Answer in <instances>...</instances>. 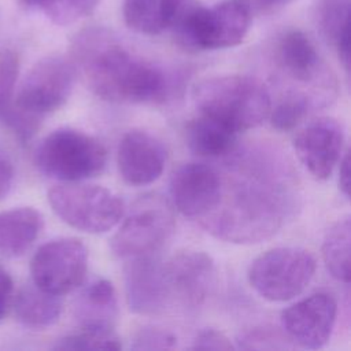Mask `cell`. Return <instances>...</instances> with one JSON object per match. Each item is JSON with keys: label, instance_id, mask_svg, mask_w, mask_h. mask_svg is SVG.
<instances>
[{"label": "cell", "instance_id": "obj_5", "mask_svg": "<svg viewBox=\"0 0 351 351\" xmlns=\"http://www.w3.org/2000/svg\"><path fill=\"white\" fill-rule=\"evenodd\" d=\"M251 14L237 1L213 7L195 3L171 29L180 45L189 51H215L239 45L251 26Z\"/></svg>", "mask_w": 351, "mask_h": 351}, {"label": "cell", "instance_id": "obj_34", "mask_svg": "<svg viewBox=\"0 0 351 351\" xmlns=\"http://www.w3.org/2000/svg\"><path fill=\"white\" fill-rule=\"evenodd\" d=\"M14 181V169L8 159L0 155V200H3L12 185Z\"/></svg>", "mask_w": 351, "mask_h": 351}, {"label": "cell", "instance_id": "obj_1", "mask_svg": "<svg viewBox=\"0 0 351 351\" xmlns=\"http://www.w3.org/2000/svg\"><path fill=\"white\" fill-rule=\"evenodd\" d=\"M229 176L221 199L200 225L214 237L254 244L271 237L292 208L293 181L287 162L269 147L239 148L225 158Z\"/></svg>", "mask_w": 351, "mask_h": 351}, {"label": "cell", "instance_id": "obj_35", "mask_svg": "<svg viewBox=\"0 0 351 351\" xmlns=\"http://www.w3.org/2000/svg\"><path fill=\"white\" fill-rule=\"evenodd\" d=\"M339 185L346 197L350 196V155L348 152L344 154V156L339 162Z\"/></svg>", "mask_w": 351, "mask_h": 351}, {"label": "cell", "instance_id": "obj_18", "mask_svg": "<svg viewBox=\"0 0 351 351\" xmlns=\"http://www.w3.org/2000/svg\"><path fill=\"white\" fill-rule=\"evenodd\" d=\"M195 0H123L126 26L140 34L155 36L171 30Z\"/></svg>", "mask_w": 351, "mask_h": 351}, {"label": "cell", "instance_id": "obj_13", "mask_svg": "<svg viewBox=\"0 0 351 351\" xmlns=\"http://www.w3.org/2000/svg\"><path fill=\"white\" fill-rule=\"evenodd\" d=\"M170 197L185 217L203 219L218 204L222 192L219 173L203 163H185L170 177Z\"/></svg>", "mask_w": 351, "mask_h": 351}, {"label": "cell", "instance_id": "obj_20", "mask_svg": "<svg viewBox=\"0 0 351 351\" xmlns=\"http://www.w3.org/2000/svg\"><path fill=\"white\" fill-rule=\"evenodd\" d=\"M43 217L33 207H15L0 211V256L23 255L38 237Z\"/></svg>", "mask_w": 351, "mask_h": 351}, {"label": "cell", "instance_id": "obj_8", "mask_svg": "<svg viewBox=\"0 0 351 351\" xmlns=\"http://www.w3.org/2000/svg\"><path fill=\"white\" fill-rule=\"evenodd\" d=\"M174 230V215L160 197H143L112 236L110 247L115 256L132 259L154 255Z\"/></svg>", "mask_w": 351, "mask_h": 351}, {"label": "cell", "instance_id": "obj_29", "mask_svg": "<svg viewBox=\"0 0 351 351\" xmlns=\"http://www.w3.org/2000/svg\"><path fill=\"white\" fill-rule=\"evenodd\" d=\"M19 73L18 55L11 49H0V114L10 104Z\"/></svg>", "mask_w": 351, "mask_h": 351}, {"label": "cell", "instance_id": "obj_26", "mask_svg": "<svg viewBox=\"0 0 351 351\" xmlns=\"http://www.w3.org/2000/svg\"><path fill=\"white\" fill-rule=\"evenodd\" d=\"M32 11L43 14L52 23L59 26L71 25L88 16L97 5L99 0H19Z\"/></svg>", "mask_w": 351, "mask_h": 351}, {"label": "cell", "instance_id": "obj_27", "mask_svg": "<svg viewBox=\"0 0 351 351\" xmlns=\"http://www.w3.org/2000/svg\"><path fill=\"white\" fill-rule=\"evenodd\" d=\"M55 350H119L121 343L114 332L86 330L69 335L53 344Z\"/></svg>", "mask_w": 351, "mask_h": 351}, {"label": "cell", "instance_id": "obj_25", "mask_svg": "<svg viewBox=\"0 0 351 351\" xmlns=\"http://www.w3.org/2000/svg\"><path fill=\"white\" fill-rule=\"evenodd\" d=\"M315 106L317 100L310 93L303 90H289L270 108L269 118L271 126L281 132L292 130L303 122Z\"/></svg>", "mask_w": 351, "mask_h": 351}, {"label": "cell", "instance_id": "obj_3", "mask_svg": "<svg viewBox=\"0 0 351 351\" xmlns=\"http://www.w3.org/2000/svg\"><path fill=\"white\" fill-rule=\"evenodd\" d=\"M199 114L214 118L234 132L259 126L271 108L265 85L240 74L214 75L202 80L192 92Z\"/></svg>", "mask_w": 351, "mask_h": 351}, {"label": "cell", "instance_id": "obj_31", "mask_svg": "<svg viewBox=\"0 0 351 351\" xmlns=\"http://www.w3.org/2000/svg\"><path fill=\"white\" fill-rule=\"evenodd\" d=\"M193 350H215V351H229L233 350L234 346L230 340L217 329H203L193 339L192 344Z\"/></svg>", "mask_w": 351, "mask_h": 351}, {"label": "cell", "instance_id": "obj_9", "mask_svg": "<svg viewBox=\"0 0 351 351\" xmlns=\"http://www.w3.org/2000/svg\"><path fill=\"white\" fill-rule=\"evenodd\" d=\"M75 77L70 59L55 55L43 58L22 80L12 104L41 122L67 101Z\"/></svg>", "mask_w": 351, "mask_h": 351}, {"label": "cell", "instance_id": "obj_6", "mask_svg": "<svg viewBox=\"0 0 351 351\" xmlns=\"http://www.w3.org/2000/svg\"><path fill=\"white\" fill-rule=\"evenodd\" d=\"M53 213L69 226L86 233H104L123 215V202L112 191L90 184L64 182L48 191Z\"/></svg>", "mask_w": 351, "mask_h": 351}, {"label": "cell", "instance_id": "obj_16", "mask_svg": "<svg viewBox=\"0 0 351 351\" xmlns=\"http://www.w3.org/2000/svg\"><path fill=\"white\" fill-rule=\"evenodd\" d=\"M126 261L123 278L129 308L141 315H158L171 307L162 262L154 255Z\"/></svg>", "mask_w": 351, "mask_h": 351}, {"label": "cell", "instance_id": "obj_2", "mask_svg": "<svg viewBox=\"0 0 351 351\" xmlns=\"http://www.w3.org/2000/svg\"><path fill=\"white\" fill-rule=\"evenodd\" d=\"M70 60L89 89L117 103H160L171 92L166 73L125 47L104 27L81 30L71 41Z\"/></svg>", "mask_w": 351, "mask_h": 351}, {"label": "cell", "instance_id": "obj_17", "mask_svg": "<svg viewBox=\"0 0 351 351\" xmlns=\"http://www.w3.org/2000/svg\"><path fill=\"white\" fill-rule=\"evenodd\" d=\"M166 148L162 141L145 130H129L119 141L117 165L125 182L143 186L156 181L165 169Z\"/></svg>", "mask_w": 351, "mask_h": 351}, {"label": "cell", "instance_id": "obj_19", "mask_svg": "<svg viewBox=\"0 0 351 351\" xmlns=\"http://www.w3.org/2000/svg\"><path fill=\"white\" fill-rule=\"evenodd\" d=\"M73 314L81 329L114 332L118 318V298L114 285L106 278L92 281L75 299Z\"/></svg>", "mask_w": 351, "mask_h": 351}, {"label": "cell", "instance_id": "obj_14", "mask_svg": "<svg viewBox=\"0 0 351 351\" xmlns=\"http://www.w3.org/2000/svg\"><path fill=\"white\" fill-rule=\"evenodd\" d=\"M344 130L330 117L308 122L295 137L293 149L300 163L317 180H326L341 159Z\"/></svg>", "mask_w": 351, "mask_h": 351}, {"label": "cell", "instance_id": "obj_21", "mask_svg": "<svg viewBox=\"0 0 351 351\" xmlns=\"http://www.w3.org/2000/svg\"><path fill=\"white\" fill-rule=\"evenodd\" d=\"M188 148L197 156L218 159L229 156L237 147V132L222 122L199 114L185 128Z\"/></svg>", "mask_w": 351, "mask_h": 351}, {"label": "cell", "instance_id": "obj_10", "mask_svg": "<svg viewBox=\"0 0 351 351\" xmlns=\"http://www.w3.org/2000/svg\"><path fill=\"white\" fill-rule=\"evenodd\" d=\"M88 250L74 237H60L43 244L30 262L32 281L41 289L62 296L85 280Z\"/></svg>", "mask_w": 351, "mask_h": 351}, {"label": "cell", "instance_id": "obj_4", "mask_svg": "<svg viewBox=\"0 0 351 351\" xmlns=\"http://www.w3.org/2000/svg\"><path fill=\"white\" fill-rule=\"evenodd\" d=\"M34 162L49 178L80 182L96 177L107 162L104 145L93 136L71 128H60L37 145Z\"/></svg>", "mask_w": 351, "mask_h": 351}, {"label": "cell", "instance_id": "obj_30", "mask_svg": "<svg viewBox=\"0 0 351 351\" xmlns=\"http://www.w3.org/2000/svg\"><path fill=\"white\" fill-rule=\"evenodd\" d=\"M176 346L177 336L170 330L156 326H144L132 339L133 350H167Z\"/></svg>", "mask_w": 351, "mask_h": 351}, {"label": "cell", "instance_id": "obj_23", "mask_svg": "<svg viewBox=\"0 0 351 351\" xmlns=\"http://www.w3.org/2000/svg\"><path fill=\"white\" fill-rule=\"evenodd\" d=\"M315 19L324 38L337 51L348 71L350 69V0H317Z\"/></svg>", "mask_w": 351, "mask_h": 351}, {"label": "cell", "instance_id": "obj_22", "mask_svg": "<svg viewBox=\"0 0 351 351\" xmlns=\"http://www.w3.org/2000/svg\"><path fill=\"white\" fill-rule=\"evenodd\" d=\"M11 306L16 319L23 326L36 330L52 326L62 314L60 296L41 289L33 281L18 289Z\"/></svg>", "mask_w": 351, "mask_h": 351}, {"label": "cell", "instance_id": "obj_15", "mask_svg": "<svg viewBox=\"0 0 351 351\" xmlns=\"http://www.w3.org/2000/svg\"><path fill=\"white\" fill-rule=\"evenodd\" d=\"M274 60L278 69L300 84L319 88L330 96L332 77L313 40L299 29L282 32L274 43Z\"/></svg>", "mask_w": 351, "mask_h": 351}, {"label": "cell", "instance_id": "obj_24", "mask_svg": "<svg viewBox=\"0 0 351 351\" xmlns=\"http://www.w3.org/2000/svg\"><path fill=\"white\" fill-rule=\"evenodd\" d=\"M350 244L351 223L344 217L336 221L325 234L322 243V259L329 274L337 281H350Z\"/></svg>", "mask_w": 351, "mask_h": 351}, {"label": "cell", "instance_id": "obj_12", "mask_svg": "<svg viewBox=\"0 0 351 351\" xmlns=\"http://www.w3.org/2000/svg\"><path fill=\"white\" fill-rule=\"evenodd\" d=\"M336 315V299L330 293L317 292L287 307L281 313V328L293 344L317 350L329 341Z\"/></svg>", "mask_w": 351, "mask_h": 351}, {"label": "cell", "instance_id": "obj_32", "mask_svg": "<svg viewBox=\"0 0 351 351\" xmlns=\"http://www.w3.org/2000/svg\"><path fill=\"white\" fill-rule=\"evenodd\" d=\"M240 3L251 15L252 14H271L276 12L295 0H234Z\"/></svg>", "mask_w": 351, "mask_h": 351}, {"label": "cell", "instance_id": "obj_28", "mask_svg": "<svg viewBox=\"0 0 351 351\" xmlns=\"http://www.w3.org/2000/svg\"><path fill=\"white\" fill-rule=\"evenodd\" d=\"M239 347L244 350H281L292 347L291 340L285 333L276 328L259 326L243 332L239 336Z\"/></svg>", "mask_w": 351, "mask_h": 351}, {"label": "cell", "instance_id": "obj_33", "mask_svg": "<svg viewBox=\"0 0 351 351\" xmlns=\"http://www.w3.org/2000/svg\"><path fill=\"white\" fill-rule=\"evenodd\" d=\"M14 282L8 271L0 266V322L7 315L8 308L12 304Z\"/></svg>", "mask_w": 351, "mask_h": 351}, {"label": "cell", "instance_id": "obj_7", "mask_svg": "<svg viewBox=\"0 0 351 351\" xmlns=\"http://www.w3.org/2000/svg\"><path fill=\"white\" fill-rule=\"evenodd\" d=\"M315 273L314 256L299 247H277L256 256L248 267L252 289L269 302H287L299 296Z\"/></svg>", "mask_w": 351, "mask_h": 351}, {"label": "cell", "instance_id": "obj_11", "mask_svg": "<svg viewBox=\"0 0 351 351\" xmlns=\"http://www.w3.org/2000/svg\"><path fill=\"white\" fill-rule=\"evenodd\" d=\"M162 267L171 304L200 307L215 289V263L203 251H181L162 262Z\"/></svg>", "mask_w": 351, "mask_h": 351}]
</instances>
